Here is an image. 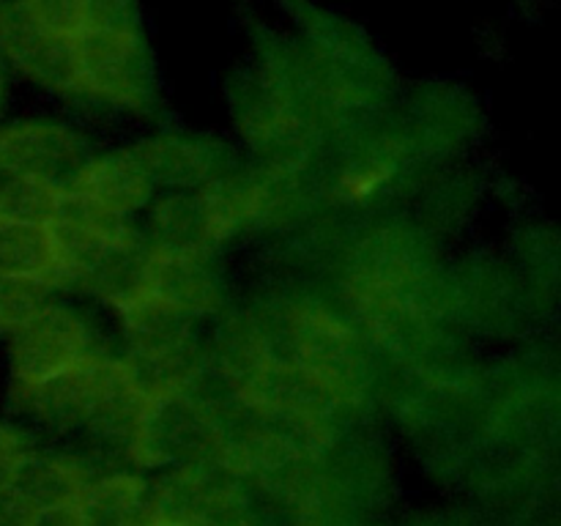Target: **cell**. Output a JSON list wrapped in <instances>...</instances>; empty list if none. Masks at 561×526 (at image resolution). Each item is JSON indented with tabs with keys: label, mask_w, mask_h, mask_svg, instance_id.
Instances as JSON below:
<instances>
[{
	"label": "cell",
	"mask_w": 561,
	"mask_h": 526,
	"mask_svg": "<svg viewBox=\"0 0 561 526\" xmlns=\"http://www.w3.org/2000/svg\"><path fill=\"white\" fill-rule=\"evenodd\" d=\"M0 60L82 107L151 115L162 104L140 0H0Z\"/></svg>",
	"instance_id": "6da1fadb"
},
{
	"label": "cell",
	"mask_w": 561,
	"mask_h": 526,
	"mask_svg": "<svg viewBox=\"0 0 561 526\" xmlns=\"http://www.w3.org/2000/svg\"><path fill=\"white\" fill-rule=\"evenodd\" d=\"M217 442L211 416L179 389L148 398L124 453L137 471H175L211 460Z\"/></svg>",
	"instance_id": "7a4b0ae2"
},
{
	"label": "cell",
	"mask_w": 561,
	"mask_h": 526,
	"mask_svg": "<svg viewBox=\"0 0 561 526\" xmlns=\"http://www.w3.org/2000/svg\"><path fill=\"white\" fill-rule=\"evenodd\" d=\"M96 354L85 318L69 305L49 299L20 332L9 338L11 389H27L60 376Z\"/></svg>",
	"instance_id": "3957f363"
},
{
	"label": "cell",
	"mask_w": 561,
	"mask_h": 526,
	"mask_svg": "<svg viewBox=\"0 0 561 526\" xmlns=\"http://www.w3.org/2000/svg\"><path fill=\"white\" fill-rule=\"evenodd\" d=\"M85 162V140L58 118H16L0 124V181L42 175L66 184Z\"/></svg>",
	"instance_id": "277c9868"
},
{
	"label": "cell",
	"mask_w": 561,
	"mask_h": 526,
	"mask_svg": "<svg viewBox=\"0 0 561 526\" xmlns=\"http://www.w3.org/2000/svg\"><path fill=\"white\" fill-rule=\"evenodd\" d=\"M110 356L102 351L27 389H11V405L53 431H88L102 403Z\"/></svg>",
	"instance_id": "5b68a950"
},
{
	"label": "cell",
	"mask_w": 561,
	"mask_h": 526,
	"mask_svg": "<svg viewBox=\"0 0 561 526\" xmlns=\"http://www.w3.org/2000/svg\"><path fill=\"white\" fill-rule=\"evenodd\" d=\"M64 186L77 201L121 219H129L131 214L151 206L157 192L135 148L85 157V162L69 175Z\"/></svg>",
	"instance_id": "8992f818"
},
{
	"label": "cell",
	"mask_w": 561,
	"mask_h": 526,
	"mask_svg": "<svg viewBox=\"0 0 561 526\" xmlns=\"http://www.w3.org/2000/svg\"><path fill=\"white\" fill-rule=\"evenodd\" d=\"M140 294L153 296L173 310L195 318L197 312L214 307L217 283H214L211 268L206 266V255L170 252L148 244Z\"/></svg>",
	"instance_id": "52a82bcc"
},
{
	"label": "cell",
	"mask_w": 561,
	"mask_h": 526,
	"mask_svg": "<svg viewBox=\"0 0 561 526\" xmlns=\"http://www.w3.org/2000/svg\"><path fill=\"white\" fill-rule=\"evenodd\" d=\"M85 526H162L153 480L142 471H110L93 477L80 496Z\"/></svg>",
	"instance_id": "ba28073f"
},
{
	"label": "cell",
	"mask_w": 561,
	"mask_h": 526,
	"mask_svg": "<svg viewBox=\"0 0 561 526\" xmlns=\"http://www.w3.org/2000/svg\"><path fill=\"white\" fill-rule=\"evenodd\" d=\"M131 148L146 164L153 186L195 192L219 179L217 159H214L217 151H214L211 142L201 140V137L162 132V135L146 137Z\"/></svg>",
	"instance_id": "9c48e42d"
},
{
	"label": "cell",
	"mask_w": 561,
	"mask_h": 526,
	"mask_svg": "<svg viewBox=\"0 0 561 526\" xmlns=\"http://www.w3.org/2000/svg\"><path fill=\"white\" fill-rule=\"evenodd\" d=\"M0 279H27L49 290L69 285L64 255L49 225L0 222Z\"/></svg>",
	"instance_id": "30bf717a"
},
{
	"label": "cell",
	"mask_w": 561,
	"mask_h": 526,
	"mask_svg": "<svg viewBox=\"0 0 561 526\" xmlns=\"http://www.w3.org/2000/svg\"><path fill=\"white\" fill-rule=\"evenodd\" d=\"M91 480V469L82 460L60 453H42V449L33 447L16 469L14 485L27 499H33L38 510H47L58 507V504L80 502Z\"/></svg>",
	"instance_id": "8fae6325"
},
{
	"label": "cell",
	"mask_w": 561,
	"mask_h": 526,
	"mask_svg": "<svg viewBox=\"0 0 561 526\" xmlns=\"http://www.w3.org/2000/svg\"><path fill=\"white\" fill-rule=\"evenodd\" d=\"M66 201V186L42 175L0 181V222L49 225Z\"/></svg>",
	"instance_id": "7c38bea8"
},
{
	"label": "cell",
	"mask_w": 561,
	"mask_h": 526,
	"mask_svg": "<svg viewBox=\"0 0 561 526\" xmlns=\"http://www.w3.org/2000/svg\"><path fill=\"white\" fill-rule=\"evenodd\" d=\"M53 290L27 279H0V338L20 332L49 301Z\"/></svg>",
	"instance_id": "4fadbf2b"
},
{
	"label": "cell",
	"mask_w": 561,
	"mask_h": 526,
	"mask_svg": "<svg viewBox=\"0 0 561 526\" xmlns=\"http://www.w3.org/2000/svg\"><path fill=\"white\" fill-rule=\"evenodd\" d=\"M38 513V504L27 499L14 482L0 491V526H36Z\"/></svg>",
	"instance_id": "5bb4252c"
},
{
	"label": "cell",
	"mask_w": 561,
	"mask_h": 526,
	"mask_svg": "<svg viewBox=\"0 0 561 526\" xmlns=\"http://www.w3.org/2000/svg\"><path fill=\"white\" fill-rule=\"evenodd\" d=\"M387 179H389L387 164H367V168L351 173L348 179H345L343 186H345V192L354 197V201H362V197L373 195V192H376Z\"/></svg>",
	"instance_id": "9a60e30c"
},
{
	"label": "cell",
	"mask_w": 561,
	"mask_h": 526,
	"mask_svg": "<svg viewBox=\"0 0 561 526\" xmlns=\"http://www.w3.org/2000/svg\"><path fill=\"white\" fill-rule=\"evenodd\" d=\"M36 444L31 442L22 427L11 425V422H0V460H16L25 458Z\"/></svg>",
	"instance_id": "2e32d148"
},
{
	"label": "cell",
	"mask_w": 561,
	"mask_h": 526,
	"mask_svg": "<svg viewBox=\"0 0 561 526\" xmlns=\"http://www.w3.org/2000/svg\"><path fill=\"white\" fill-rule=\"evenodd\" d=\"M36 526H85L80 515V502L58 504V507L42 510V513H38Z\"/></svg>",
	"instance_id": "e0dca14e"
},
{
	"label": "cell",
	"mask_w": 561,
	"mask_h": 526,
	"mask_svg": "<svg viewBox=\"0 0 561 526\" xmlns=\"http://www.w3.org/2000/svg\"><path fill=\"white\" fill-rule=\"evenodd\" d=\"M9 69H5V64L0 60V115H3V107H5V99H9Z\"/></svg>",
	"instance_id": "ac0fdd59"
},
{
	"label": "cell",
	"mask_w": 561,
	"mask_h": 526,
	"mask_svg": "<svg viewBox=\"0 0 561 526\" xmlns=\"http://www.w3.org/2000/svg\"><path fill=\"white\" fill-rule=\"evenodd\" d=\"M279 3H283V0H279Z\"/></svg>",
	"instance_id": "d6986e66"
}]
</instances>
